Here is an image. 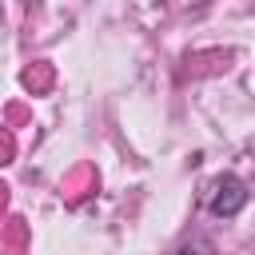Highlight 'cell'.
Instances as JSON below:
<instances>
[{"label": "cell", "mask_w": 255, "mask_h": 255, "mask_svg": "<svg viewBox=\"0 0 255 255\" xmlns=\"http://www.w3.org/2000/svg\"><path fill=\"white\" fill-rule=\"evenodd\" d=\"M243 203H247V183H243L239 175H223V179L215 183L207 207H211V215H239Z\"/></svg>", "instance_id": "cell-1"}, {"label": "cell", "mask_w": 255, "mask_h": 255, "mask_svg": "<svg viewBox=\"0 0 255 255\" xmlns=\"http://www.w3.org/2000/svg\"><path fill=\"white\" fill-rule=\"evenodd\" d=\"M179 255H203V251H191V247H183V251H179Z\"/></svg>", "instance_id": "cell-2"}]
</instances>
